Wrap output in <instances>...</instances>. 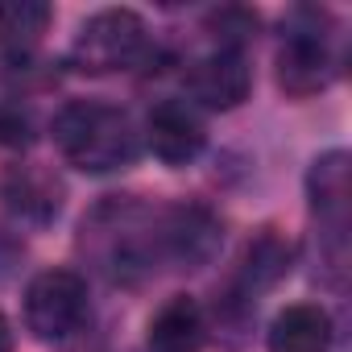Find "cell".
Segmentation results:
<instances>
[{"mask_svg": "<svg viewBox=\"0 0 352 352\" xmlns=\"http://www.w3.org/2000/svg\"><path fill=\"white\" fill-rule=\"evenodd\" d=\"M58 195H63V187L50 179L46 170H34V166H21V170H13L9 179H5L9 208L21 212V216H34V220L54 216L58 212Z\"/></svg>", "mask_w": 352, "mask_h": 352, "instance_id": "obj_12", "label": "cell"}, {"mask_svg": "<svg viewBox=\"0 0 352 352\" xmlns=\"http://www.w3.org/2000/svg\"><path fill=\"white\" fill-rule=\"evenodd\" d=\"M54 141H58L63 157L87 174L124 170L141 149L129 112H120L116 104H104V100L67 104L54 116Z\"/></svg>", "mask_w": 352, "mask_h": 352, "instance_id": "obj_1", "label": "cell"}, {"mask_svg": "<svg viewBox=\"0 0 352 352\" xmlns=\"http://www.w3.org/2000/svg\"><path fill=\"white\" fill-rule=\"evenodd\" d=\"M145 141H149L153 157H162L166 166H183V162L199 157V149L208 145V129H204V116L195 112V104L162 100L145 120Z\"/></svg>", "mask_w": 352, "mask_h": 352, "instance_id": "obj_5", "label": "cell"}, {"mask_svg": "<svg viewBox=\"0 0 352 352\" xmlns=\"http://www.w3.org/2000/svg\"><path fill=\"white\" fill-rule=\"evenodd\" d=\"M187 91H191L195 104L228 112V108H236V104L249 100V91H253V67L241 54V46H220V50H212V54H204V58L191 63Z\"/></svg>", "mask_w": 352, "mask_h": 352, "instance_id": "obj_4", "label": "cell"}, {"mask_svg": "<svg viewBox=\"0 0 352 352\" xmlns=\"http://www.w3.org/2000/svg\"><path fill=\"white\" fill-rule=\"evenodd\" d=\"M311 204L319 220L331 224V236H344V212H348V153H323L311 166Z\"/></svg>", "mask_w": 352, "mask_h": 352, "instance_id": "obj_10", "label": "cell"}, {"mask_svg": "<svg viewBox=\"0 0 352 352\" xmlns=\"http://www.w3.org/2000/svg\"><path fill=\"white\" fill-rule=\"evenodd\" d=\"M0 141L5 145H25L30 141V116L21 108H0Z\"/></svg>", "mask_w": 352, "mask_h": 352, "instance_id": "obj_14", "label": "cell"}, {"mask_svg": "<svg viewBox=\"0 0 352 352\" xmlns=\"http://www.w3.org/2000/svg\"><path fill=\"white\" fill-rule=\"evenodd\" d=\"M87 319V282L75 270H46L25 290V327L38 340H67Z\"/></svg>", "mask_w": 352, "mask_h": 352, "instance_id": "obj_3", "label": "cell"}, {"mask_svg": "<svg viewBox=\"0 0 352 352\" xmlns=\"http://www.w3.org/2000/svg\"><path fill=\"white\" fill-rule=\"evenodd\" d=\"M145 54V21L133 9H100L96 17L83 21L71 58L87 75H108L141 63Z\"/></svg>", "mask_w": 352, "mask_h": 352, "instance_id": "obj_2", "label": "cell"}, {"mask_svg": "<svg viewBox=\"0 0 352 352\" xmlns=\"http://www.w3.org/2000/svg\"><path fill=\"white\" fill-rule=\"evenodd\" d=\"M331 79V54H327V34L319 25L311 30H290V38L278 50V83L290 96H315Z\"/></svg>", "mask_w": 352, "mask_h": 352, "instance_id": "obj_6", "label": "cell"}, {"mask_svg": "<svg viewBox=\"0 0 352 352\" xmlns=\"http://www.w3.org/2000/svg\"><path fill=\"white\" fill-rule=\"evenodd\" d=\"M216 245H220V224L204 208H174L162 224V249L187 265L208 261Z\"/></svg>", "mask_w": 352, "mask_h": 352, "instance_id": "obj_8", "label": "cell"}, {"mask_svg": "<svg viewBox=\"0 0 352 352\" xmlns=\"http://www.w3.org/2000/svg\"><path fill=\"white\" fill-rule=\"evenodd\" d=\"M0 352H13V331H9L5 315H0Z\"/></svg>", "mask_w": 352, "mask_h": 352, "instance_id": "obj_15", "label": "cell"}, {"mask_svg": "<svg viewBox=\"0 0 352 352\" xmlns=\"http://www.w3.org/2000/svg\"><path fill=\"white\" fill-rule=\"evenodd\" d=\"M290 261H294L290 241H282L274 228H265V232L245 249V261H241V282H245V290H265V286H274L278 278L290 274Z\"/></svg>", "mask_w": 352, "mask_h": 352, "instance_id": "obj_11", "label": "cell"}, {"mask_svg": "<svg viewBox=\"0 0 352 352\" xmlns=\"http://www.w3.org/2000/svg\"><path fill=\"white\" fill-rule=\"evenodd\" d=\"M208 327H204V311L191 294H174L157 307V315L149 319V352H204Z\"/></svg>", "mask_w": 352, "mask_h": 352, "instance_id": "obj_7", "label": "cell"}, {"mask_svg": "<svg viewBox=\"0 0 352 352\" xmlns=\"http://www.w3.org/2000/svg\"><path fill=\"white\" fill-rule=\"evenodd\" d=\"M327 348H331V315L319 302H294L270 327V352H327Z\"/></svg>", "mask_w": 352, "mask_h": 352, "instance_id": "obj_9", "label": "cell"}, {"mask_svg": "<svg viewBox=\"0 0 352 352\" xmlns=\"http://www.w3.org/2000/svg\"><path fill=\"white\" fill-rule=\"evenodd\" d=\"M50 25V9L21 0V5H0V38L13 46H34Z\"/></svg>", "mask_w": 352, "mask_h": 352, "instance_id": "obj_13", "label": "cell"}]
</instances>
